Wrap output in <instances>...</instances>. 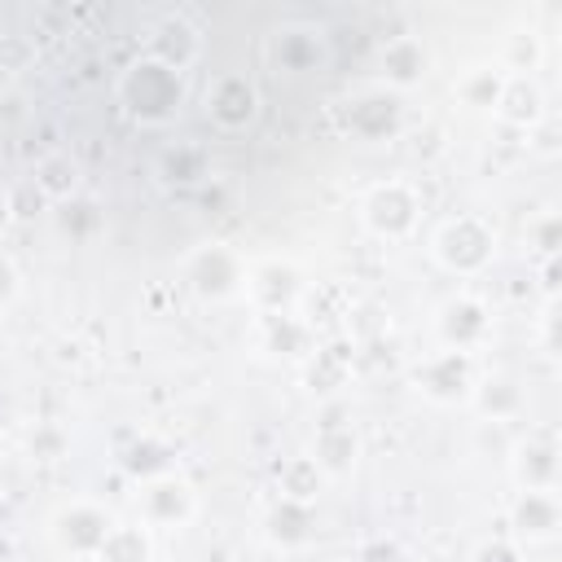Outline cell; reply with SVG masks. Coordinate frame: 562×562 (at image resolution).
Here are the masks:
<instances>
[{
	"label": "cell",
	"mask_w": 562,
	"mask_h": 562,
	"mask_svg": "<svg viewBox=\"0 0 562 562\" xmlns=\"http://www.w3.org/2000/svg\"><path fill=\"white\" fill-rule=\"evenodd\" d=\"M364 211H369V224H373L378 233L395 237V233H408L417 202H413V193H408L404 184H382V189H373V198H369Z\"/></svg>",
	"instance_id": "obj_1"
},
{
	"label": "cell",
	"mask_w": 562,
	"mask_h": 562,
	"mask_svg": "<svg viewBox=\"0 0 562 562\" xmlns=\"http://www.w3.org/2000/svg\"><path fill=\"white\" fill-rule=\"evenodd\" d=\"M4 220H9V202L0 198V228H4Z\"/></svg>",
	"instance_id": "obj_2"
}]
</instances>
